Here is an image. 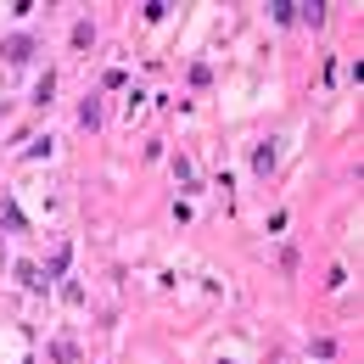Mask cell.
Listing matches in <instances>:
<instances>
[{"instance_id": "4", "label": "cell", "mask_w": 364, "mask_h": 364, "mask_svg": "<svg viewBox=\"0 0 364 364\" xmlns=\"http://www.w3.org/2000/svg\"><path fill=\"white\" fill-rule=\"evenodd\" d=\"M78 124H84V129H101V95H90V101L78 107Z\"/></svg>"}, {"instance_id": "6", "label": "cell", "mask_w": 364, "mask_h": 364, "mask_svg": "<svg viewBox=\"0 0 364 364\" xmlns=\"http://www.w3.org/2000/svg\"><path fill=\"white\" fill-rule=\"evenodd\" d=\"M73 45L90 51V45H95V28H90V23H73Z\"/></svg>"}, {"instance_id": "7", "label": "cell", "mask_w": 364, "mask_h": 364, "mask_svg": "<svg viewBox=\"0 0 364 364\" xmlns=\"http://www.w3.org/2000/svg\"><path fill=\"white\" fill-rule=\"evenodd\" d=\"M17 275H23V286H28V291H45V275H40V269H34V264H23V269H17Z\"/></svg>"}, {"instance_id": "8", "label": "cell", "mask_w": 364, "mask_h": 364, "mask_svg": "<svg viewBox=\"0 0 364 364\" xmlns=\"http://www.w3.org/2000/svg\"><path fill=\"white\" fill-rule=\"evenodd\" d=\"M275 23H297V0H275Z\"/></svg>"}, {"instance_id": "3", "label": "cell", "mask_w": 364, "mask_h": 364, "mask_svg": "<svg viewBox=\"0 0 364 364\" xmlns=\"http://www.w3.org/2000/svg\"><path fill=\"white\" fill-rule=\"evenodd\" d=\"M275 163H281V146H275V141H264L258 151H252V174H269Z\"/></svg>"}, {"instance_id": "2", "label": "cell", "mask_w": 364, "mask_h": 364, "mask_svg": "<svg viewBox=\"0 0 364 364\" xmlns=\"http://www.w3.org/2000/svg\"><path fill=\"white\" fill-rule=\"evenodd\" d=\"M51 359H57V364H84V353H78L73 336H57V342H51Z\"/></svg>"}, {"instance_id": "1", "label": "cell", "mask_w": 364, "mask_h": 364, "mask_svg": "<svg viewBox=\"0 0 364 364\" xmlns=\"http://www.w3.org/2000/svg\"><path fill=\"white\" fill-rule=\"evenodd\" d=\"M34 51H40V40H34V34H11V40L0 45V57H6L11 68H23V62H34Z\"/></svg>"}, {"instance_id": "5", "label": "cell", "mask_w": 364, "mask_h": 364, "mask_svg": "<svg viewBox=\"0 0 364 364\" xmlns=\"http://www.w3.org/2000/svg\"><path fill=\"white\" fill-rule=\"evenodd\" d=\"M68 258H73V247H68V241H57V252H51V275H68ZM51 275H45V281H51Z\"/></svg>"}, {"instance_id": "9", "label": "cell", "mask_w": 364, "mask_h": 364, "mask_svg": "<svg viewBox=\"0 0 364 364\" xmlns=\"http://www.w3.org/2000/svg\"><path fill=\"white\" fill-rule=\"evenodd\" d=\"M224 364H235V359H224Z\"/></svg>"}]
</instances>
